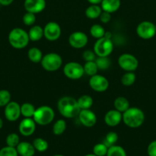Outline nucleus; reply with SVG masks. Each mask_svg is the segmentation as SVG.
<instances>
[{"instance_id":"obj_1","label":"nucleus","mask_w":156,"mask_h":156,"mask_svg":"<svg viewBox=\"0 0 156 156\" xmlns=\"http://www.w3.org/2000/svg\"><path fill=\"white\" fill-rule=\"evenodd\" d=\"M58 109L60 114L66 118L78 117L80 111L77 100L70 96H64L60 98L58 102Z\"/></svg>"},{"instance_id":"obj_2","label":"nucleus","mask_w":156,"mask_h":156,"mask_svg":"<svg viewBox=\"0 0 156 156\" xmlns=\"http://www.w3.org/2000/svg\"><path fill=\"white\" fill-rule=\"evenodd\" d=\"M122 121L128 127L133 129L139 128L145 121V114L140 108L129 107L125 112L122 113Z\"/></svg>"},{"instance_id":"obj_3","label":"nucleus","mask_w":156,"mask_h":156,"mask_svg":"<svg viewBox=\"0 0 156 156\" xmlns=\"http://www.w3.org/2000/svg\"><path fill=\"white\" fill-rule=\"evenodd\" d=\"M8 39L10 45L17 50H21L27 47L30 41L28 34L20 27L12 29L9 32Z\"/></svg>"},{"instance_id":"obj_4","label":"nucleus","mask_w":156,"mask_h":156,"mask_svg":"<svg viewBox=\"0 0 156 156\" xmlns=\"http://www.w3.org/2000/svg\"><path fill=\"white\" fill-rule=\"evenodd\" d=\"M54 117L55 114L54 110L50 107L44 105L35 109L32 118L35 120L36 124L46 126L53 121Z\"/></svg>"},{"instance_id":"obj_5","label":"nucleus","mask_w":156,"mask_h":156,"mask_svg":"<svg viewBox=\"0 0 156 156\" xmlns=\"http://www.w3.org/2000/svg\"><path fill=\"white\" fill-rule=\"evenodd\" d=\"M63 63L61 56L56 53H49L43 56L41 61L42 68L47 72H54L59 69Z\"/></svg>"},{"instance_id":"obj_6","label":"nucleus","mask_w":156,"mask_h":156,"mask_svg":"<svg viewBox=\"0 0 156 156\" xmlns=\"http://www.w3.org/2000/svg\"><path fill=\"white\" fill-rule=\"evenodd\" d=\"M113 50V43L111 38L104 36L97 39L93 46V51L97 56H109Z\"/></svg>"},{"instance_id":"obj_7","label":"nucleus","mask_w":156,"mask_h":156,"mask_svg":"<svg viewBox=\"0 0 156 156\" xmlns=\"http://www.w3.org/2000/svg\"><path fill=\"white\" fill-rule=\"evenodd\" d=\"M136 34L142 39H151L156 34L155 24L148 21H142L136 27Z\"/></svg>"},{"instance_id":"obj_8","label":"nucleus","mask_w":156,"mask_h":156,"mask_svg":"<svg viewBox=\"0 0 156 156\" xmlns=\"http://www.w3.org/2000/svg\"><path fill=\"white\" fill-rule=\"evenodd\" d=\"M64 74L72 80L80 79L84 74V66L76 62H67L64 67Z\"/></svg>"},{"instance_id":"obj_9","label":"nucleus","mask_w":156,"mask_h":156,"mask_svg":"<svg viewBox=\"0 0 156 156\" xmlns=\"http://www.w3.org/2000/svg\"><path fill=\"white\" fill-rule=\"evenodd\" d=\"M119 67L126 72H133L139 66L137 58L130 53H123L118 59Z\"/></svg>"},{"instance_id":"obj_10","label":"nucleus","mask_w":156,"mask_h":156,"mask_svg":"<svg viewBox=\"0 0 156 156\" xmlns=\"http://www.w3.org/2000/svg\"><path fill=\"white\" fill-rule=\"evenodd\" d=\"M89 85L90 88L97 92H103L106 91L109 88V81L104 76L101 75L96 74L91 76L89 81Z\"/></svg>"},{"instance_id":"obj_11","label":"nucleus","mask_w":156,"mask_h":156,"mask_svg":"<svg viewBox=\"0 0 156 156\" xmlns=\"http://www.w3.org/2000/svg\"><path fill=\"white\" fill-rule=\"evenodd\" d=\"M61 35V26L55 21H50L44 27V37L50 41H57Z\"/></svg>"},{"instance_id":"obj_12","label":"nucleus","mask_w":156,"mask_h":156,"mask_svg":"<svg viewBox=\"0 0 156 156\" xmlns=\"http://www.w3.org/2000/svg\"><path fill=\"white\" fill-rule=\"evenodd\" d=\"M4 114L7 120L10 122L16 121L21 115V105L15 101H10L5 107Z\"/></svg>"},{"instance_id":"obj_13","label":"nucleus","mask_w":156,"mask_h":156,"mask_svg":"<svg viewBox=\"0 0 156 156\" xmlns=\"http://www.w3.org/2000/svg\"><path fill=\"white\" fill-rule=\"evenodd\" d=\"M68 42L73 48L81 49L87 45L88 37L82 31H75L69 36Z\"/></svg>"},{"instance_id":"obj_14","label":"nucleus","mask_w":156,"mask_h":156,"mask_svg":"<svg viewBox=\"0 0 156 156\" xmlns=\"http://www.w3.org/2000/svg\"><path fill=\"white\" fill-rule=\"evenodd\" d=\"M78 118L80 122L87 127H93L97 121L96 114L90 109L80 110L78 114Z\"/></svg>"},{"instance_id":"obj_15","label":"nucleus","mask_w":156,"mask_h":156,"mask_svg":"<svg viewBox=\"0 0 156 156\" xmlns=\"http://www.w3.org/2000/svg\"><path fill=\"white\" fill-rule=\"evenodd\" d=\"M36 129V123L33 118H24L20 122L18 126L19 133L24 136H30Z\"/></svg>"},{"instance_id":"obj_16","label":"nucleus","mask_w":156,"mask_h":156,"mask_svg":"<svg viewBox=\"0 0 156 156\" xmlns=\"http://www.w3.org/2000/svg\"><path fill=\"white\" fill-rule=\"evenodd\" d=\"M24 7L28 12L38 14L46 7L45 0H24Z\"/></svg>"},{"instance_id":"obj_17","label":"nucleus","mask_w":156,"mask_h":156,"mask_svg":"<svg viewBox=\"0 0 156 156\" xmlns=\"http://www.w3.org/2000/svg\"><path fill=\"white\" fill-rule=\"evenodd\" d=\"M122 120V114L116 109L109 111L104 117V121H105L106 124L109 126H112V127L119 125Z\"/></svg>"},{"instance_id":"obj_18","label":"nucleus","mask_w":156,"mask_h":156,"mask_svg":"<svg viewBox=\"0 0 156 156\" xmlns=\"http://www.w3.org/2000/svg\"><path fill=\"white\" fill-rule=\"evenodd\" d=\"M17 152L20 156H34L35 149L32 143L28 142H20L16 147Z\"/></svg>"},{"instance_id":"obj_19","label":"nucleus","mask_w":156,"mask_h":156,"mask_svg":"<svg viewBox=\"0 0 156 156\" xmlns=\"http://www.w3.org/2000/svg\"><path fill=\"white\" fill-rule=\"evenodd\" d=\"M120 0H102L101 2V8L102 11L110 14L116 12L120 8Z\"/></svg>"},{"instance_id":"obj_20","label":"nucleus","mask_w":156,"mask_h":156,"mask_svg":"<svg viewBox=\"0 0 156 156\" xmlns=\"http://www.w3.org/2000/svg\"><path fill=\"white\" fill-rule=\"evenodd\" d=\"M28 34L30 41H38L44 37V28L39 25H34L31 27Z\"/></svg>"},{"instance_id":"obj_21","label":"nucleus","mask_w":156,"mask_h":156,"mask_svg":"<svg viewBox=\"0 0 156 156\" xmlns=\"http://www.w3.org/2000/svg\"><path fill=\"white\" fill-rule=\"evenodd\" d=\"M113 105H114L115 109L117 110L118 111L122 114L129 108V102H128V99L125 98V97L119 96V97L115 99Z\"/></svg>"},{"instance_id":"obj_22","label":"nucleus","mask_w":156,"mask_h":156,"mask_svg":"<svg viewBox=\"0 0 156 156\" xmlns=\"http://www.w3.org/2000/svg\"><path fill=\"white\" fill-rule=\"evenodd\" d=\"M102 12V9L100 6H99L98 5L92 4L91 5L87 7V9H86L85 14L86 16L90 19H96V18H99Z\"/></svg>"},{"instance_id":"obj_23","label":"nucleus","mask_w":156,"mask_h":156,"mask_svg":"<svg viewBox=\"0 0 156 156\" xmlns=\"http://www.w3.org/2000/svg\"><path fill=\"white\" fill-rule=\"evenodd\" d=\"M28 57L29 60L32 61V62H35V63L41 62L43 57L42 51L38 47H32L28 51Z\"/></svg>"},{"instance_id":"obj_24","label":"nucleus","mask_w":156,"mask_h":156,"mask_svg":"<svg viewBox=\"0 0 156 156\" xmlns=\"http://www.w3.org/2000/svg\"><path fill=\"white\" fill-rule=\"evenodd\" d=\"M77 103L80 110L90 109L93 105V100L88 94H84L78 98Z\"/></svg>"},{"instance_id":"obj_25","label":"nucleus","mask_w":156,"mask_h":156,"mask_svg":"<svg viewBox=\"0 0 156 156\" xmlns=\"http://www.w3.org/2000/svg\"><path fill=\"white\" fill-rule=\"evenodd\" d=\"M66 129H67V123H66V121L63 119H60V120L55 121V123H54L52 130H53V133L54 135L60 136L62 135L65 132Z\"/></svg>"},{"instance_id":"obj_26","label":"nucleus","mask_w":156,"mask_h":156,"mask_svg":"<svg viewBox=\"0 0 156 156\" xmlns=\"http://www.w3.org/2000/svg\"><path fill=\"white\" fill-rule=\"evenodd\" d=\"M35 108L31 103H24L21 105V114L26 118H32L35 114Z\"/></svg>"},{"instance_id":"obj_27","label":"nucleus","mask_w":156,"mask_h":156,"mask_svg":"<svg viewBox=\"0 0 156 156\" xmlns=\"http://www.w3.org/2000/svg\"><path fill=\"white\" fill-rule=\"evenodd\" d=\"M90 33L93 37L99 39V38H102L105 36L106 30L102 25L96 24L92 25V27H90Z\"/></svg>"},{"instance_id":"obj_28","label":"nucleus","mask_w":156,"mask_h":156,"mask_svg":"<svg viewBox=\"0 0 156 156\" xmlns=\"http://www.w3.org/2000/svg\"><path fill=\"white\" fill-rule=\"evenodd\" d=\"M32 145L35 150L39 152H44L48 149V143L43 138H36L34 140Z\"/></svg>"},{"instance_id":"obj_29","label":"nucleus","mask_w":156,"mask_h":156,"mask_svg":"<svg viewBox=\"0 0 156 156\" xmlns=\"http://www.w3.org/2000/svg\"><path fill=\"white\" fill-rule=\"evenodd\" d=\"M84 73L90 76H93L94 75L97 74L98 67L95 61H88L86 62L84 66Z\"/></svg>"},{"instance_id":"obj_30","label":"nucleus","mask_w":156,"mask_h":156,"mask_svg":"<svg viewBox=\"0 0 156 156\" xmlns=\"http://www.w3.org/2000/svg\"><path fill=\"white\" fill-rule=\"evenodd\" d=\"M106 156H127V155L122 146L113 145L108 148Z\"/></svg>"},{"instance_id":"obj_31","label":"nucleus","mask_w":156,"mask_h":156,"mask_svg":"<svg viewBox=\"0 0 156 156\" xmlns=\"http://www.w3.org/2000/svg\"><path fill=\"white\" fill-rule=\"evenodd\" d=\"M136 79V74L132 72H127L121 78V82L125 86H131L135 83Z\"/></svg>"},{"instance_id":"obj_32","label":"nucleus","mask_w":156,"mask_h":156,"mask_svg":"<svg viewBox=\"0 0 156 156\" xmlns=\"http://www.w3.org/2000/svg\"><path fill=\"white\" fill-rule=\"evenodd\" d=\"M95 62L97 66L98 69L100 70L107 69L111 66V61L109 59L108 56H104V57L97 56V58H96V59H95Z\"/></svg>"},{"instance_id":"obj_33","label":"nucleus","mask_w":156,"mask_h":156,"mask_svg":"<svg viewBox=\"0 0 156 156\" xmlns=\"http://www.w3.org/2000/svg\"><path fill=\"white\" fill-rule=\"evenodd\" d=\"M118 139H119V136L116 132H109L106 135L105 139H104L102 143L109 148L113 145H116V143L118 141Z\"/></svg>"},{"instance_id":"obj_34","label":"nucleus","mask_w":156,"mask_h":156,"mask_svg":"<svg viewBox=\"0 0 156 156\" xmlns=\"http://www.w3.org/2000/svg\"><path fill=\"white\" fill-rule=\"evenodd\" d=\"M108 147L103 143H97L93 148V153L96 156H106Z\"/></svg>"},{"instance_id":"obj_35","label":"nucleus","mask_w":156,"mask_h":156,"mask_svg":"<svg viewBox=\"0 0 156 156\" xmlns=\"http://www.w3.org/2000/svg\"><path fill=\"white\" fill-rule=\"evenodd\" d=\"M6 142L7 146H11V147L16 148L17 146L18 145V143H20L19 136H18V135L17 133H12L9 134V135L7 136Z\"/></svg>"},{"instance_id":"obj_36","label":"nucleus","mask_w":156,"mask_h":156,"mask_svg":"<svg viewBox=\"0 0 156 156\" xmlns=\"http://www.w3.org/2000/svg\"><path fill=\"white\" fill-rule=\"evenodd\" d=\"M10 101V92L8 90H0V107H6Z\"/></svg>"},{"instance_id":"obj_37","label":"nucleus","mask_w":156,"mask_h":156,"mask_svg":"<svg viewBox=\"0 0 156 156\" xmlns=\"http://www.w3.org/2000/svg\"><path fill=\"white\" fill-rule=\"evenodd\" d=\"M0 156H18L16 148L5 146L0 149Z\"/></svg>"},{"instance_id":"obj_38","label":"nucleus","mask_w":156,"mask_h":156,"mask_svg":"<svg viewBox=\"0 0 156 156\" xmlns=\"http://www.w3.org/2000/svg\"><path fill=\"white\" fill-rule=\"evenodd\" d=\"M23 23L27 26H32L35 24L36 21V17L35 14L32 13V12H26L22 18Z\"/></svg>"},{"instance_id":"obj_39","label":"nucleus","mask_w":156,"mask_h":156,"mask_svg":"<svg viewBox=\"0 0 156 156\" xmlns=\"http://www.w3.org/2000/svg\"><path fill=\"white\" fill-rule=\"evenodd\" d=\"M96 56L94 51H91V50H85L83 53V58L85 59L86 62L88 61H95L96 59Z\"/></svg>"},{"instance_id":"obj_40","label":"nucleus","mask_w":156,"mask_h":156,"mask_svg":"<svg viewBox=\"0 0 156 156\" xmlns=\"http://www.w3.org/2000/svg\"><path fill=\"white\" fill-rule=\"evenodd\" d=\"M147 153L148 156H156V140L149 143L147 148Z\"/></svg>"},{"instance_id":"obj_41","label":"nucleus","mask_w":156,"mask_h":156,"mask_svg":"<svg viewBox=\"0 0 156 156\" xmlns=\"http://www.w3.org/2000/svg\"><path fill=\"white\" fill-rule=\"evenodd\" d=\"M99 18L100 19L101 22L104 23V24H106L111 19V14L107 12H105V11H102Z\"/></svg>"},{"instance_id":"obj_42","label":"nucleus","mask_w":156,"mask_h":156,"mask_svg":"<svg viewBox=\"0 0 156 156\" xmlns=\"http://www.w3.org/2000/svg\"><path fill=\"white\" fill-rule=\"evenodd\" d=\"M14 0H0V4L3 6H8L13 2Z\"/></svg>"},{"instance_id":"obj_43","label":"nucleus","mask_w":156,"mask_h":156,"mask_svg":"<svg viewBox=\"0 0 156 156\" xmlns=\"http://www.w3.org/2000/svg\"><path fill=\"white\" fill-rule=\"evenodd\" d=\"M87 1L93 5H98L99 4V3H101V2H102V0H87Z\"/></svg>"},{"instance_id":"obj_44","label":"nucleus","mask_w":156,"mask_h":156,"mask_svg":"<svg viewBox=\"0 0 156 156\" xmlns=\"http://www.w3.org/2000/svg\"><path fill=\"white\" fill-rule=\"evenodd\" d=\"M2 126H3V120H2V119L0 117V129L2 128Z\"/></svg>"},{"instance_id":"obj_45","label":"nucleus","mask_w":156,"mask_h":156,"mask_svg":"<svg viewBox=\"0 0 156 156\" xmlns=\"http://www.w3.org/2000/svg\"><path fill=\"white\" fill-rule=\"evenodd\" d=\"M84 156H96V155H94V154H87V155H84Z\"/></svg>"},{"instance_id":"obj_46","label":"nucleus","mask_w":156,"mask_h":156,"mask_svg":"<svg viewBox=\"0 0 156 156\" xmlns=\"http://www.w3.org/2000/svg\"><path fill=\"white\" fill-rule=\"evenodd\" d=\"M53 156H64V155H54Z\"/></svg>"},{"instance_id":"obj_47","label":"nucleus","mask_w":156,"mask_h":156,"mask_svg":"<svg viewBox=\"0 0 156 156\" xmlns=\"http://www.w3.org/2000/svg\"><path fill=\"white\" fill-rule=\"evenodd\" d=\"M155 28H156V24H155Z\"/></svg>"},{"instance_id":"obj_48","label":"nucleus","mask_w":156,"mask_h":156,"mask_svg":"<svg viewBox=\"0 0 156 156\" xmlns=\"http://www.w3.org/2000/svg\"><path fill=\"white\" fill-rule=\"evenodd\" d=\"M0 5H1V4H0Z\"/></svg>"}]
</instances>
